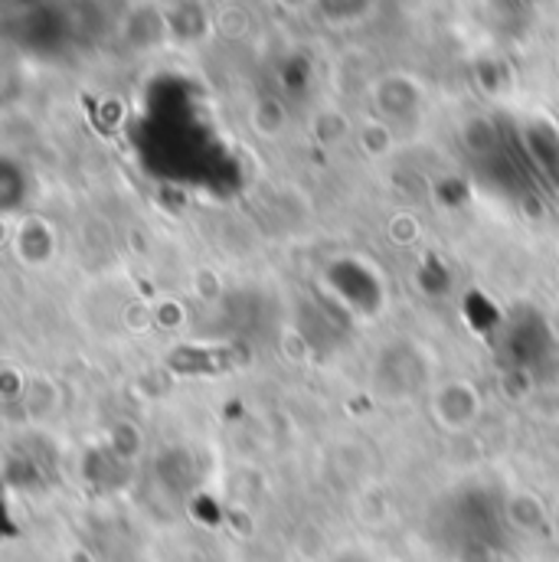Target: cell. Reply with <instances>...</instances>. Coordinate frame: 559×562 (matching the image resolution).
<instances>
[{"mask_svg": "<svg viewBox=\"0 0 559 562\" xmlns=\"http://www.w3.org/2000/svg\"><path fill=\"white\" fill-rule=\"evenodd\" d=\"M10 252L23 269H46L56 262L59 243H56V226L46 223L43 216H23L13 233H10Z\"/></svg>", "mask_w": 559, "mask_h": 562, "instance_id": "cell-3", "label": "cell"}, {"mask_svg": "<svg viewBox=\"0 0 559 562\" xmlns=\"http://www.w3.org/2000/svg\"><path fill=\"white\" fill-rule=\"evenodd\" d=\"M428 416L445 435H465L484 416V396L468 376H445L428 393Z\"/></svg>", "mask_w": 559, "mask_h": 562, "instance_id": "cell-2", "label": "cell"}, {"mask_svg": "<svg viewBox=\"0 0 559 562\" xmlns=\"http://www.w3.org/2000/svg\"><path fill=\"white\" fill-rule=\"evenodd\" d=\"M435 383V353L416 337L387 340L367 370V386L383 406H413L416 400H428Z\"/></svg>", "mask_w": 559, "mask_h": 562, "instance_id": "cell-1", "label": "cell"}, {"mask_svg": "<svg viewBox=\"0 0 559 562\" xmlns=\"http://www.w3.org/2000/svg\"><path fill=\"white\" fill-rule=\"evenodd\" d=\"M550 533L559 540V501H557V507L550 510Z\"/></svg>", "mask_w": 559, "mask_h": 562, "instance_id": "cell-5", "label": "cell"}, {"mask_svg": "<svg viewBox=\"0 0 559 562\" xmlns=\"http://www.w3.org/2000/svg\"><path fill=\"white\" fill-rule=\"evenodd\" d=\"M324 562H380L373 553H367V550H340V553H334V557H327Z\"/></svg>", "mask_w": 559, "mask_h": 562, "instance_id": "cell-4", "label": "cell"}]
</instances>
